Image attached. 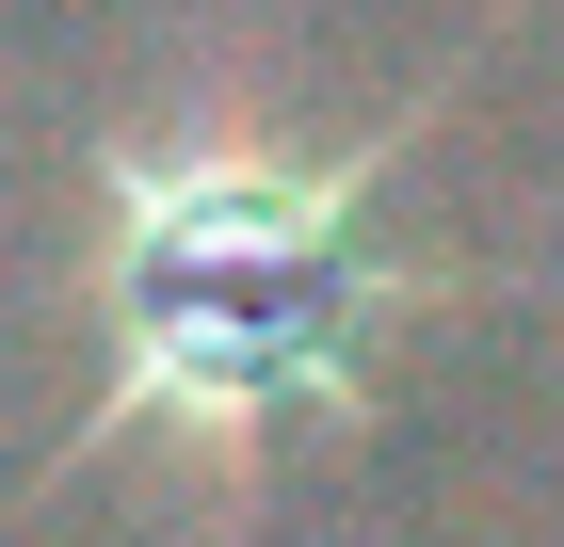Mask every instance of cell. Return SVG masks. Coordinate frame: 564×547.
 Listing matches in <instances>:
<instances>
[{
  "mask_svg": "<svg viewBox=\"0 0 564 547\" xmlns=\"http://www.w3.org/2000/svg\"><path fill=\"white\" fill-rule=\"evenodd\" d=\"M97 451L259 467L274 435L339 419L371 354L435 306V258L388 242L371 162H291L274 129H130L97 162Z\"/></svg>",
  "mask_w": 564,
  "mask_h": 547,
  "instance_id": "cell-1",
  "label": "cell"
}]
</instances>
